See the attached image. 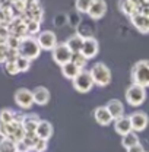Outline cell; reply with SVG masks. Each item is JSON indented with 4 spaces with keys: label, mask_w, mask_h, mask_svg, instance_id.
Returning <instances> with one entry per match:
<instances>
[{
    "label": "cell",
    "mask_w": 149,
    "mask_h": 152,
    "mask_svg": "<svg viewBox=\"0 0 149 152\" xmlns=\"http://www.w3.org/2000/svg\"><path fill=\"white\" fill-rule=\"evenodd\" d=\"M18 53L19 56L25 57L28 60H35L39 57L41 54V47L38 45V41L37 37H25L20 39V44H19V48H18Z\"/></svg>",
    "instance_id": "cell-1"
},
{
    "label": "cell",
    "mask_w": 149,
    "mask_h": 152,
    "mask_svg": "<svg viewBox=\"0 0 149 152\" xmlns=\"http://www.w3.org/2000/svg\"><path fill=\"white\" fill-rule=\"evenodd\" d=\"M131 82L149 88V60H139L131 67Z\"/></svg>",
    "instance_id": "cell-2"
},
{
    "label": "cell",
    "mask_w": 149,
    "mask_h": 152,
    "mask_svg": "<svg viewBox=\"0 0 149 152\" xmlns=\"http://www.w3.org/2000/svg\"><path fill=\"white\" fill-rule=\"evenodd\" d=\"M89 73L92 76L93 83L96 86H99V88H105V86H108L111 83V79H112L111 70L104 63H95V64H92Z\"/></svg>",
    "instance_id": "cell-3"
},
{
    "label": "cell",
    "mask_w": 149,
    "mask_h": 152,
    "mask_svg": "<svg viewBox=\"0 0 149 152\" xmlns=\"http://www.w3.org/2000/svg\"><path fill=\"white\" fill-rule=\"evenodd\" d=\"M146 99V88L131 83L126 89V102L130 107H140Z\"/></svg>",
    "instance_id": "cell-4"
},
{
    "label": "cell",
    "mask_w": 149,
    "mask_h": 152,
    "mask_svg": "<svg viewBox=\"0 0 149 152\" xmlns=\"http://www.w3.org/2000/svg\"><path fill=\"white\" fill-rule=\"evenodd\" d=\"M72 85H73L74 91H77L79 94H88V92L92 91V88L95 86L89 70H82V72L72 80Z\"/></svg>",
    "instance_id": "cell-5"
},
{
    "label": "cell",
    "mask_w": 149,
    "mask_h": 152,
    "mask_svg": "<svg viewBox=\"0 0 149 152\" xmlns=\"http://www.w3.org/2000/svg\"><path fill=\"white\" fill-rule=\"evenodd\" d=\"M51 56H53V60L56 61L58 66H63V64L72 61L73 53L66 45V42H61V44H57L56 45V48L51 51Z\"/></svg>",
    "instance_id": "cell-6"
},
{
    "label": "cell",
    "mask_w": 149,
    "mask_h": 152,
    "mask_svg": "<svg viewBox=\"0 0 149 152\" xmlns=\"http://www.w3.org/2000/svg\"><path fill=\"white\" fill-rule=\"evenodd\" d=\"M37 41L38 45L41 47V50H47V51H53L56 48L57 42V37L53 31H41L37 35Z\"/></svg>",
    "instance_id": "cell-7"
},
{
    "label": "cell",
    "mask_w": 149,
    "mask_h": 152,
    "mask_svg": "<svg viewBox=\"0 0 149 152\" xmlns=\"http://www.w3.org/2000/svg\"><path fill=\"white\" fill-rule=\"evenodd\" d=\"M15 102L19 108L22 110H29L34 104V96H32V91L26 89V88H19L15 92Z\"/></svg>",
    "instance_id": "cell-8"
},
{
    "label": "cell",
    "mask_w": 149,
    "mask_h": 152,
    "mask_svg": "<svg viewBox=\"0 0 149 152\" xmlns=\"http://www.w3.org/2000/svg\"><path fill=\"white\" fill-rule=\"evenodd\" d=\"M131 123V130L133 132H143L149 124V117L145 111H134L129 115Z\"/></svg>",
    "instance_id": "cell-9"
},
{
    "label": "cell",
    "mask_w": 149,
    "mask_h": 152,
    "mask_svg": "<svg viewBox=\"0 0 149 152\" xmlns=\"http://www.w3.org/2000/svg\"><path fill=\"white\" fill-rule=\"evenodd\" d=\"M98 51H99V44H98V41H96L95 38L86 37L83 39V45H82L80 53H82V56L85 57V58L91 60L93 57H96Z\"/></svg>",
    "instance_id": "cell-10"
},
{
    "label": "cell",
    "mask_w": 149,
    "mask_h": 152,
    "mask_svg": "<svg viewBox=\"0 0 149 152\" xmlns=\"http://www.w3.org/2000/svg\"><path fill=\"white\" fill-rule=\"evenodd\" d=\"M130 19L131 25L134 26V29L140 34H149V16L148 15H142V13H134Z\"/></svg>",
    "instance_id": "cell-11"
},
{
    "label": "cell",
    "mask_w": 149,
    "mask_h": 152,
    "mask_svg": "<svg viewBox=\"0 0 149 152\" xmlns=\"http://www.w3.org/2000/svg\"><path fill=\"white\" fill-rule=\"evenodd\" d=\"M93 118H95V121H96L99 126H110L112 121H114L112 115L110 114L108 108H107L105 105L96 107V108L93 110Z\"/></svg>",
    "instance_id": "cell-12"
},
{
    "label": "cell",
    "mask_w": 149,
    "mask_h": 152,
    "mask_svg": "<svg viewBox=\"0 0 149 152\" xmlns=\"http://www.w3.org/2000/svg\"><path fill=\"white\" fill-rule=\"evenodd\" d=\"M107 13V1L105 0H93L92 6L88 12V16L92 20H98V19L104 18Z\"/></svg>",
    "instance_id": "cell-13"
},
{
    "label": "cell",
    "mask_w": 149,
    "mask_h": 152,
    "mask_svg": "<svg viewBox=\"0 0 149 152\" xmlns=\"http://www.w3.org/2000/svg\"><path fill=\"white\" fill-rule=\"evenodd\" d=\"M23 19H31V20H37V22H42L44 20V9L41 6V3L38 1L35 4L26 7L25 13L20 15Z\"/></svg>",
    "instance_id": "cell-14"
},
{
    "label": "cell",
    "mask_w": 149,
    "mask_h": 152,
    "mask_svg": "<svg viewBox=\"0 0 149 152\" xmlns=\"http://www.w3.org/2000/svg\"><path fill=\"white\" fill-rule=\"evenodd\" d=\"M6 129H7V139H10L13 142H19L25 137V130L22 127V123H19V121L6 124Z\"/></svg>",
    "instance_id": "cell-15"
},
{
    "label": "cell",
    "mask_w": 149,
    "mask_h": 152,
    "mask_svg": "<svg viewBox=\"0 0 149 152\" xmlns=\"http://www.w3.org/2000/svg\"><path fill=\"white\" fill-rule=\"evenodd\" d=\"M53 124L47 120H39L37 126V130H35V134H37L39 139H44V140H48L51 136H53Z\"/></svg>",
    "instance_id": "cell-16"
},
{
    "label": "cell",
    "mask_w": 149,
    "mask_h": 152,
    "mask_svg": "<svg viewBox=\"0 0 149 152\" xmlns=\"http://www.w3.org/2000/svg\"><path fill=\"white\" fill-rule=\"evenodd\" d=\"M114 130L118 133L120 136H124V134H127L129 132H133L129 115H123V117L114 120Z\"/></svg>",
    "instance_id": "cell-17"
},
{
    "label": "cell",
    "mask_w": 149,
    "mask_h": 152,
    "mask_svg": "<svg viewBox=\"0 0 149 152\" xmlns=\"http://www.w3.org/2000/svg\"><path fill=\"white\" fill-rule=\"evenodd\" d=\"M32 96H34V104L37 105H47L50 101V91L45 86H37L32 91Z\"/></svg>",
    "instance_id": "cell-18"
},
{
    "label": "cell",
    "mask_w": 149,
    "mask_h": 152,
    "mask_svg": "<svg viewBox=\"0 0 149 152\" xmlns=\"http://www.w3.org/2000/svg\"><path fill=\"white\" fill-rule=\"evenodd\" d=\"M118 9H120V12H121L124 16L131 18L134 13L139 12V4L134 3L133 0H120V1H118Z\"/></svg>",
    "instance_id": "cell-19"
},
{
    "label": "cell",
    "mask_w": 149,
    "mask_h": 152,
    "mask_svg": "<svg viewBox=\"0 0 149 152\" xmlns=\"http://www.w3.org/2000/svg\"><path fill=\"white\" fill-rule=\"evenodd\" d=\"M39 120H41V118L38 117L37 114H26V115H23L22 127H23L25 133H35Z\"/></svg>",
    "instance_id": "cell-20"
},
{
    "label": "cell",
    "mask_w": 149,
    "mask_h": 152,
    "mask_svg": "<svg viewBox=\"0 0 149 152\" xmlns=\"http://www.w3.org/2000/svg\"><path fill=\"white\" fill-rule=\"evenodd\" d=\"M105 107L108 108V111H110V114L112 115L114 120H117V118L124 115V104L120 99H110Z\"/></svg>",
    "instance_id": "cell-21"
},
{
    "label": "cell",
    "mask_w": 149,
    "mask_h": 152,
    "mask_svg": "<svg viewBox=\"0 0 149 152\" xmlns=\"http://www.w3.org/2000/svg\"><path fill=\"white\" fill-rule=\"evenodd\" d=\"M83 39L85 38L82 37V35H79L77 32L72 35L70 38H67V41H66V45L70 48V51L76 54V53H80V50H82V45H83Z\"/></svg>",
    "instance_id": "cell-22"
},
{
    "label": "cell",
    "mask_w": 149,
    "mask_h": 152,
    "mask_svg": "<svg viewBox=\"0 0 149 152\" xmlns=\"http://www.w3.org/2000/svg\"><path fill=\"white\" fill-rule=\"evenodd\" d=\"M60 69H61V73L63 76L66 77V79H70V80H73L76 76L79 75L82 70L74 64L73 61H69V63H66V64H63V66H60Z\"/></svg>",
    "instance_id": "cell-23"
},
{
    "label": "cell",
    "mask_w": 149,
    "mask_h": 152,
    "mask_svg": "<svg viewBox=\"0 0 149 152\" xmlns=\"http://www.w3.org/2000/svg\"><path fill=\"white\" fill-rule=\"evenodd\" d=\"M137 143H139V136H137L136 132H129L127 134L121 136V145H123V148H126V149H129V148L137 145Z\"/></svg>",
    "instance_id": "cell-24"
},
{
    "label": "cell",
    "mask_w": 149,
    "mask_h": 152,
    "mask_svg": "<svg viewBox=\"0 0 149 152\" xmlns=\"http://www.w3.org/2000/svg\"><path fill=\"white\" fill-rule=\"evenodd\" d=\"M16 15H15V12H13V9H12V6H9V7H1L0 9V25H9L10 23V20L15 18Z\"/></svg>",
    "instance_id": "cell-25"
},
{
    "label": "cell",
    "mask_w": 149,
    "mask_h": 152,
    "mask_svg": "<svg viewBox=\"0 0 149 152\" xmlns=\"http://www.w3.org/2000/svg\"><path fill=\"white\" fill-rule=\"evenodd\" d=\"M92 3H93V0H74V9L80 15H88Z\"/></svg>",
    "instance_id": "cell-26"
},
{
    "label": "cell",
    "mask_w": 149,
    "mask_h": 152,
    "mask_svg": "<svg viewBox=\"0 0 149 152\" xmlns=\"http://www.w3.org/2000/svg\"><path fill=\"white\" fill-rule=\"evenodd\" d=\"M26 22V32L29 37H35L41 32V22L37 20H31V19H23Z\"/></svg>",
    "instance_id": "cell-27"
},
{
    "label": "cell",
    "mask_w": 149,
    "mask_h": 152,
    "mask_svg": "<svg viewBox=\"0 0 149 152\" xmlns=\"http://www.w3.org/2000/svg\"><path fill=\"white\" fill-rule=\"evenodd\" d=\"M0 121L4 124H10L15 121V111L9 110V108H3L0 110Z\"/></svg>",
    "instance_id": "cell-28"
},
{
    "label": "cell",
    "mask_w": 149,
    "mask_h": 152,
    "mask_svg": "<svg viewBox=\"0 0 149 152\" xmlns=\"http://www.w3.org/2000/svg\"><path fill=\"white\" fill-rule=\"evenodd\" d=\"M0 152H16V142L4 137L0 140Z\"/></svg>",
    "instance_id": "cell-29"
},
{
    "label": "cell",
    "mask_w": 149,
    "mask_h": 152,
    "mask_svg": "<svg viewBox=\"0 0 149 152\" xmlns=\"http://www.w3.org/2000/svg\"><path fill=\"white\" fill-rule=\"evenodd\" d=\"M16 66H18L19 73H25V72H28V70L31 69V60L19 56L18 58H16Z\"/></svg>",
    "instance_id": "cell-30"
},
{
    "label": "cell",
    "mask_w": 149,
    "mask_h": 152,
    "mask_svg": "<svg viewBox=\"0 0 149 152\" xmlns=\"http://www.w3.org/2000/svg\"><path fill=\"white\" fill-rule=\"evenodd\" d=\"M72 61H73L80 70H85V66H86V63H88V58H85V57L82 56V53H76V54H73V57H72Z\"/></svg>",
    "instance_id": "cell-31"
},
{
    "label": "cell",
    "mask_w": 149,
    "mask_h": 152,
    "mask_svg": "<svg viewBox=\"0 0 149 152\" xmlns=\"http://www.w3.org/2000/svg\"><path fill=\"white\" fill-rule=\"evenodd\" d=\"M4 70H6V73H9L12 76L18 75L19 70H18V66H16V60H7L4 63Z\"/></svg>",
    "instance_id": "cell-32"
},
{
    "label": "cell",
    "mask_w": 149,
    "mask_h": 152,
    "mask_svg": "<svg viewBox=\"0 0 149 152\" xmlns=\"http://www.w3.org/2000/svg\"><path fill=\"white\" fill-rule=\"evenodd\" d=\"M80 22H82V18H80V13H79V12H73V13H69V15H67V23H69V25L77 28Z\"/></svg>",
    "instance_id": "cell-33"
},
{
    "label": "cell",
    "mask_w": 149,
    "mask_h": 152,
    "mask_svg": "<svg viewBox=\"0 0 149 152\" xmlns=\"http://www.w3.org/2000/svg\"><path fill=\"white\" fill-rule=\"evenodd\" d=\"M47 148H48V140H44V139H39V137H38L37 142H35L34 146H32V151L34 152H45Z\"/></svg>",
    "instance_id": "cell-34"
},
{
    "label": "cell",
    "mask_w": 149,
    "mask_h": 152,
    "mask_svg": "<svg viewBox=\"0 0 149 152\" xmlns=\"http://www.w3.org/2000/svg\"><path fill=\"white\" fill-rule=\"evenodd\" d=\"M20 39L22 38H18V37H15V35H9L7 41H6V45L9 48H12V50H18L19 44H20Z\"/></svg>",
    "instance_id": "cell-35"
},
{
    "label": "cell",
    "mask_w": 149,
    "mask_h": 152,
    "mask_svg": "<svg viewBox=\"0 0 149 152\" xmlns=\"http://www.w3.org/2000/svg\"><path fill=\"white\" fill-rule=\"evenodd\" d=\"M9 35H10V32H9L7 26L6 25H0V44H6Z\"/></svg>",
    "instance_id": "cell-36"
},
{
    "label": "cell",
    "mask_w": 149,
    "mask_h": 152,
    "mask_svg": "<svg viewBox=\"0 0 149 152\" xmlns=\"http://www.w3.org/2000/svg\"><path fill=\"white\" fill-rule=\"evenodd\" d=\"M54 25L56 26H64L66 23H67V15H64V13H58L54 16Z\"/></svg>",
    "instance_id": "cell-37"
},
{
    "label": "cell",
    "mask_w": 149,
    "mask_h": 152,
    "mask_svg": "<svg viewBox=\"0 0 149 152\" xmlns=\"http://www.w3.org/2000/svg\"><path fill=\"white\" fill-rule=\"evenodd\" d=\"M7 51H9V47L6 44H0V63H6Z\"/></svg>",
    "instance_id": "cell-38"
},
{
    "label": "cell",
    "mask_w": 149,
    "mask_h": 152,
    "mask_svg": "<svg viewBox=\"0 0 149 152\" xmlns=\"http://www.w3.org/2000/svg\"><path fill=\"white\" fill-rule=\"evenodd\" d=\"M32 149L23 142V140H19L16 142V152H31Z\"/></svg>",
    "instance_id": "cell-39"
},
{
    "label": "cell",
    "mask_w": 149,
    "mask_h": 152,
    "mask_svg": "<svg viewBox=\"0 0 149 152\" xmlns=\"http://www.w3.org/2000/svg\"><path fill=\"white\" fill-rule=\"evenodd\" d=\"M127 152H146L145 151V148L140 145V143H137V145H134V146H131L127 149Z\"/></svg>",
    "instance_id": "cell-40"
},
{
    "label": "cell",
    "mask_w": 149,
    "mask_h": 152,
    "mask_svg": "<svg viewBox=\"0 0 149 152\" xmlns=\"http://www.w3.org/2000/svg\"><path fill=\"white\" fill-rule=\"evenodd\" d=\"M0 136H1V139L7 137V129H6V124L1 123V121H0Z\"/></svg>",
    "instance_id": "cell-41"
},
{
    "label": "cell",
    "mask_w": 149,
    "mask_h": 152,
    "mask_svg": "<svg viewBox=\"0 0 149 152\" xmlns=\"http://www.w3.org/2000/svg\"><path fill=\"white\" fill-rule=\"evenodd\" d=\"M0 9H1V3H0Z\"/></svg>",
    "instance_id": "cell-42"
},
{
    "label": "cell",
    "mask_w": 149,
    "mask_h": 152,
    "mask_svg": "<svg viewBox=\"0 0 149 152\" xmlns=\"http://www.w3.org/2000/svg\"><path fill=\"white\" fill-rule=\"evenodd\" d=\"M13 1H15V0H13Z\"/></svg>",
    "instance_id": "cell-43"
}]
</instances>
